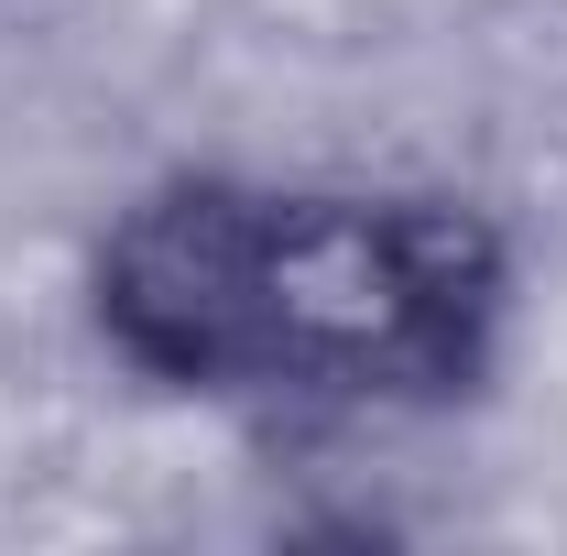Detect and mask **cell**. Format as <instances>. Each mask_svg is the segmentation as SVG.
<instances>
[{"mask_svg": "<svg viewBox=\"0 0 567 556\" xmlns=\"http://www.w3.org/2000/svg\"><path fill=\"white\" fill-rule=\"evenodd\" d=\"M87 317L110 360L197 404L415 415L492 371L513 251L425 186L164 175L99 229Z\"/></svg>", "mask_w": 567, "mask_h": 556, "instance_id": "cell-1", "label": "cell"}]
</instances>
